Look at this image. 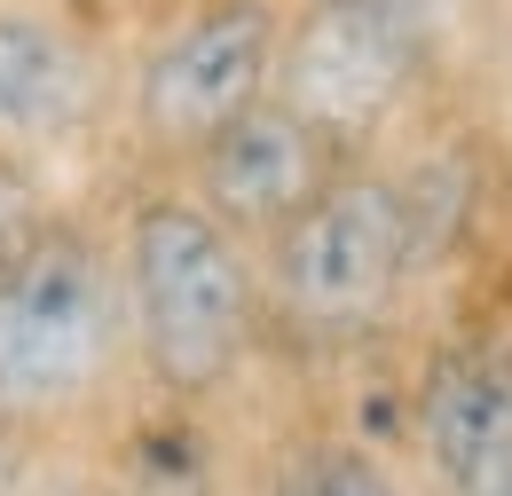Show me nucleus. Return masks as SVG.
Listing matches in <instances>:
<instances>
[{"instance_id":"obj_9","label":"nucleus","mask_w":512,"mask_h":496,"mask_svg":"<svg viewBox=\"0 0 512 496\" xmlns=\"http://www.w3.org/2000/svg\"><path fill=\"white\" fill-rule=\"evenodd\" d=\"M103 496H221V449L205 410L182 402H134L127 418L103 434Z\"/></svg>"},{"instance_id":"obj_10","label":"nucleus","mask_w":512,"mask_h":496,"mask_svg":"<svg viewBox=\"0 0 512 496\" xmlns=\"http://www.w3.org/2000/svg\"><path fill=\"white\" fill-rule=\"evenodd\" d=\"M260 496H418L394 457L371 449L363 434H339V426H316V434H292L268 473H260Z\"/></svg>"},{"instance_id":"obj_3","label":"nucleus","mask_w":512,"mask_h":496,"mask_svg":"<svg viewBox=\"0 0 512 496\" xmlns=\"http://www.w3.org/2000/svg\"><path fill=\"white\" fill-rule=\"evenodd\" d=\"M119 284H127L134 378L150 402L213 410L245 363L268 347L260 315V252L221 229L174 174H150L111 221Z\"/></svg>"},{"instance_id":"obj_7","label":"nucleus","mask_w":512,"mask_h":496,"mask_svg":"<svg viewBox=\"0 0 512 496\" xmlns=\"http://www.w3.org/2000/svg\"><path fill=\"white\" fill-rule=\"evenodd\" d=\"M339 166H347V150L323 126H308L284 95H260L253 111H237L213 142H197L174 166V182L190 189L221 229H237L245 245H268Z\"/></svg>"},{"instance_id":"obj_5","label":"nucleus","mask_w":512,"mask_h":496,"mask_svg":"<svg viewBox=\"0 0 512 496\" xmlns=\"http://www.w3.org/2000/svg\"><path fill=\"white\" fill-rule=\"evenodd\" d=\"M284 0H182L119 79V111L150 174H174L237 111L276 95Z\"/></svg>"},{"instance_id":"obj_2","label":"nucleus","mask_w":512,"mask_h":496,"mask_svg":"<svg viewBox=\"0 0 512 496\" xmlns=\"http://www.w3.org/2000/svg\"><path fill=\"white\" fill-rule=\"evenodd\" d=\"M253 252L268 347L355 355V347L386 339L402 300L418 292V276L434 260V197L410 166L371 150V158H347Z\"/></svg>"},{"instance_id":"obj_8","label":"nucleus","mask_w":512,"mask_h":496,"mask_svg":"<svg viewBox=\"0 0 512 496\" xmlns=\"http://www.w3.org/2000/svg\"><path fill=\"white\" fill-rule=\"evenodd\" d=\"M111 111V56L103 40L40 0H0V150L48 166L56 150L87 142Z\"/></svg>"},{"instance_id":"obj_11","label":"nucleus","mask_w":512,"mask_h":496,"mask_svg":"<svg viewBox=\"0 0 512 496\" xmlns=\"http://www.w3.org/2000/svg\"><path fill=\"white\" fill-rule=\"evenodd\" d=\"M64 197L48 189V166H32V158H16V150H0V260L24 245L48 213H56Z\"/></svg>"},{"instance_id":"obj_1","label":"nucleus","mask_w":512,"mask_h":496,"mask_svg":"<svg viewBox=\"0 0 512 496\" xmlns=\"http://www.w3.org/2000/svg\"><path fill=\"white\" fill-rule=\"evenodd\" d=\"M134 386L119 237L56 205L0 260V449L103 441L134 410Z\"/></svg>"},{"instance_id":"obj_4","label":"nucleus","mask_w":512,"mask_h":496,"mask_svg":"<svg viewBox=\"0 0 512 496\" xmlns=\"http://www.w3.org/2000/svg\"><path fill=\"white\" fill-rule=\"evenodd\" d=\"M442 71V0H284L276 95L347 158L386 150Z\"/></svg>"},{"instance_id":"obj_6","label":"nucleus","mask_w":512,"mask_h":496,"mask_svg":"<svg viewBox=\"0 0 512 496\" xmlns=\"http://www.w3.org/2000/svg\"><path fill=\"white\" fill-rule=\"evenodd\" d=\"M410 449L434 496H512V331H457L410 378Z\"/></svg>"}]
</instances>
